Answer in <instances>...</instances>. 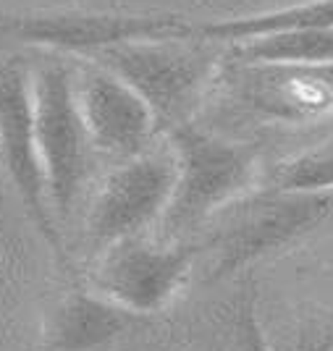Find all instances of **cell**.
I'll return each instance as SVG.
<instances>
[{
	"instance_id": "1",
	"label": "cell",
	"mask_w": 333,
	"mask_h": 351,
	"mask_svg": "<svg viewBox=\"0 0 333 351\" xmlns=\"http://www.w3.org/2000/svg\"><path fill=\"white\" fill-rule=\"evenodd\" d=\"M165 134L179 176L171 205L158 226L168 241H179L249 191L257 173V149L203 132L189 121Z\"/></svg>"
},
{
	"instance_id": "2",
	"label": "cell",
	"mask_w": 333,
	"mask_h": 351,
	"mask_svg": "<svg viewBox=\"0 0 333 351\" xmlns=\"http://www.w3.org/2000/svg\"><path fill=\"white\" fill-rule=\"evenodd\" d=\"M218 218L210 241L200 247V252H210V280L229 278L310 236L333 218V191L294 194L262 189L260 194H244L218 213Z\"/></svg>"
},
{
	"instance_id": "3",
	"label": "cell",
	"mask_w": 333,
	"mask_h": 351,
	"mask_svg": "<svg viewBox=\"0 0 333 351\" xmlns=\"http://www.w3.org/2000/svg\"><path fill=\"white\" fill-rule=\"evenodd\" d=\"M220 45L194 37L134 40L95 53L92 58L118 73L155 110L160 132L187 123L189 110L203 97L220 60Z\"/></svg>"
},
{
	"instance_id": "4",
	"label": "cell",
	"mask_w": 333,
	"mask_h": 351,
	"mask_svg": "<svg viewBox=\"0 0 333 351\" xmlns=\"http://www.w3.org/2000/svg\"><path fill=\"white\" fill-rule=\"evenodd\" d=\"M32 105L50 205L56 218L69 220L84 189L95 152L76 103L71 66L50 58L32 69Z\"/></svg>"
},
{
	"instance_id": "5",
	"label": "cell",
	"mask_w": 333,
	"mask_h": 351,
	"mask_svg": "<svg viewBox=\"0 0 333 351\" xmlns=\"http://www.w3.org/2000/svg\"><path fill=\"white\" fill-rule=\"evenodd\" d=\"M0 162L40 239L60 267L71 270L58 218L47 194V178L34 134L32 66L24 58H8L0 63Z\"/></svg>"
},
{
	"instance_id": "6",
	"label": "cell",
	"mask_w": 333,
	"mask_h": 351,
	"mask_svg": "<svg viewBox=\"0 0 333 351\" xmlns=\"http://www.w3.org/2000/svg\"><path fill=\"white\" fill-rule=\"evenodd\" d=\"M176 155L168 142L160 149H145L121 160L105 176L87 215V236L92 247H105L142 236L163 220L176 189Z\"/></svg>"
},
{
	"instance_id": "7",
	"label": "cell",
	"mask_w": 333,
	"mask_h": 351,
	"mask_svg": "<svg viewBox=\"0 0 333 351\" xmlns=\"http://www.w3.org/2000/svg\"><path fill=\"white\" fill-rule=\"evenodd\" d=\"M200 254L187 241H147L142 236L105 247L92 270V289L137 317L174 302Z\"/></svg>"
},
{
	"instance_id": "8",
	"label": "cell",
	"mask_w": 333,
	"mask_h": 351,
	"mask_svg": "<svg viewBox=\"0 0 333 351\" xmlns=\"http://www.w3.org/2000/svg\"><path fill=\"white\" fill-rule=\"evenodd\" d=\"M192 24L179 16L129 14H0V40L92 58L134 40L184 37Z\"/></svg>"
},
{
	"instance_id": "9",
	"label": "cell",
	"mask_w": 333,
	"mask_h": 351,
	"mask_svg": "<svg viewBox=\"0 0 333 351\" xmlns=\"http://www.w3.org/2000/svg\"><path fill=\"white\" fill-rule=\"evenodd\" d=\"M73 82L95 152L121 162L150 149L160 123L137 89L111 69L87 58L84 66L73 69Z\"/></svg>"
},
{
	"instance_id": "10",
	"label": "cell",
	"mask_w": 333,
	"mask_h": 351,
	"mask_svg": "<svg viewBox=\"0 0 333 351\" xmlns=\"http://www.w3.org/2000/svg\"><path fill=\"white\" fill-rule=\"evenodd\" d=\"M137 315L95 289H73L47 309L40 351H100L131 328Z\"/></svg>"
},
{
	"instance_id": "11",
	"label": "cell",
	"mask_w": 333,
	"mask_h": 351,
	"mask_svg": "<svg viewBox=\"0 0 333 351\" xmlns=\"http://www.w3.org/2000/svg\"><path fill=\"white\" fill-rule=\"evenodd\" d=\"M297 29H333V0H304L268 14L239 16L210 24H192V34L213 43H242L262 34Z\"/></svg>"
},
{
	"instance_id": "12",
	"label": "cell",
	"mask_w": 333,
	"mask_h": 351,
	"mask_svg": "<svg viewBox=\"0 0 333 351\" xmlns=\"http://www.w3.org/2000/svg\"><path fill=\"white\" fill-rule=\"evenodd\" d=\"M233 60L242 66L315 69L333 66V29L275 32L233 43Z\"/></svg>"
},
{
	"instance_id": "13",
	"label": "cell",
	"mask_w": 333,
	"mask_h": 351,
	"mask_svg": "<svg viewBox=\"0 0 333 351\" xmlns=\"http://www.w3.org/2000/svg\"><path fill=\"white\" fill-rule=\"evenodd\" d=\"M265 189L294 191V194H328L333 191V149L302 152L297 158L273 165L268 173Z\"/></svg>"
},
{
	"instance_id": "14",
	"label": "cell",
	"mask_w": 333,
	"mask_h": 351,
	"mask_svg": "<svg viewBox=\"0 0 333 351\" xmlns=\"http://www.w3.org/2000/svg\"><path fill=\"white\" fill-rule=\"evenodd\" d=\"M233 330H236V349L239 351H275L265 336V330H262L257 304H255L252 293H242L239 307H236Z\"/></svg>"
},
{
	"instance_id": "15",
	"label": "cell",
	"mask_w": 333,
	"mask_h": 351,
	"mask_svg": "<svg viewBox=\"0 0 333 351\" xmlns=\"http://www.w3.org/2000/svg\"><path fill=\"white\" fill-rule=\"evenodd\" d=\"M333 346V309L331 315H328V330H325V336H323V349H328Z\"/></svg>"
}]
</instances>
